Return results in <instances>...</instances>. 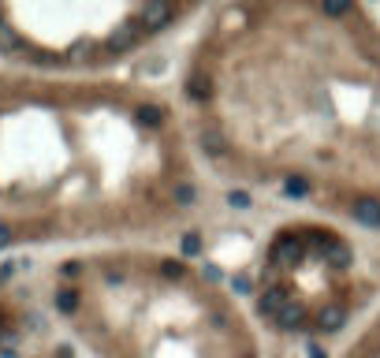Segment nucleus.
I'll use <instances>...</instances> for the list:
<instances>
[{"label": "nucleus", "instance_id": "20e7f679", "mask_svg": "<svg viewBox=\"0 0 380 358\" xmlns=\"http://www.w3.org/2000/svg\"><path fill=\"white\" fill-rule=\"evenodd\" d=\"M354 251L343 235L291 224L268 246L261 310L291 332H335L351 313Z\"/></svg>", "mask_w": 380, "mask_h": 358}, {"label": "nucleus", "instance_id": "f03ea898", "mask_svg": "<svg viewBox=\"0 0 380 358\" xmlns=\"http://www.w3.org/2000/svg\"><path fill=\"white\" fill-rule=\"evenodd\" d=\"M190 202L194 172L157 94L0 68V254L153 232Z\"/></svg>", "mask_w": 380, "mask_h": 358}, {"label": "nucleus", "instance_id": "7ed1b4c3", "mask_svg": "<svg viewBox=\"0 0 380 358\" xmlns=\"http://www.w3.org/2000/svg\"><path fill=\"white\" fill-rule=\"evenodd\" d=\"M190 12L179 4H0V60L19 71L90 79Z\"/></svg>", "mask_w": 380, "mask_h": 358}, {"label": "nucleus", "instance_id": "f257e3e1", "mask_svg": "<svg viewBox=\"0 0 380 358\" xmlns=\"http://www.w3.org/2000/svg\"><path fill=\"white\" fill-rule=\"evenodd\" d=\"M187 97L213 165L380 228V27L369 12L224 8Z\"/></svg>", "mask_w": 380, "mask_h": 358}, {"label": "nucleus", "instance_id": "39448f33", "mask_svg": "<svg viewBox=\"0 0 380 358\" xmlns=\"http://www.w3.org/2000/svg\"><path fill=\"white\" fill-rule=\"evenodd\" d=\"M347 358H380V313H377V321L358 336V343H351Z\"/></svg>", "mask_w": 380, "mask_h": 358}]
</instances>
